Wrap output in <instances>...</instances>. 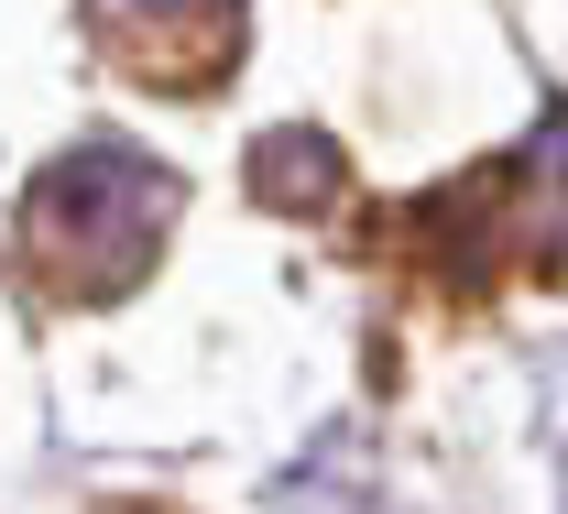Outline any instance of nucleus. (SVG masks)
Returning <instances> with one entry per match:
<instances>
[{
    "instance_id": "f257e3e1",
    "label": "nucleus",
    "mask_w": 568,
    "mask_h": 514,
    "mask_svg": "<svg viewBox=\"0 0 568 514\" xmlns=\"http://www.w3.org/2000/svg\"><path fill=\"white\" fill-rule=\"evenodd\" d=\"M175 209H186V187H175L153 153H132V143H67L33 187H22V252H33L44 295L110 306V295H132L142 274H153Z\"/></svg>"
},
{
    "instance_id": "f03ea898",
    "label": "nucleus",
    "mask_w": 568,
    "mask_h": 514,
    "mask_svg": "<svg viewBox=\"0 0 568 514\" xmlns=\"http://www.w3.org/2000/svg\"><path fill=\"white\" fill-rule=\"evenodd\" d=\"M514 198H525V153H493L481 175H459V187H437V198H416L405 220H416L426 263L448 274V285H493V263L514 252Z\"/></svg>"
},
{
    "instance_id": "7ed1b4c3",
    "label": "nucleus",
    "mask_w": 568,
    "mask_h": 514,
    "mask_svg": "<svg viewBox=\"0 0 568 514\" xmlns=\"http://www.w3.org/2000/svg\"><path fill=\"white\" fill-rule=\"evenodd\" d=\"M99 33L153 67V88H219L241 56V0H99Z\"/></svg>"
},
{
    "instance_id": "20e7f679",
    "label": "nucleus",
    "mask_w": 568,
    "mask_h": 514,
    "mask_svg": "<svg viewBox=\"0 0 568 514\" xmlns=\"http://www.w3.org/2000/svg\"><path fill=\"white\" fill-rule=\"evenodd\" d=\"M339 175H351V153L328 143V132H306V121H284V132H263V143L241 153V187H252V209H274V220L339 209Z\"/></svg>"
}]
</instances>
